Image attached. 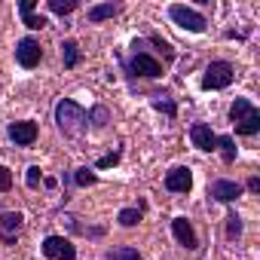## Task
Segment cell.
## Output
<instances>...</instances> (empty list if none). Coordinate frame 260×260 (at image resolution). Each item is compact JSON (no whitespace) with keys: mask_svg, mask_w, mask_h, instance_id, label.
<instances>
[{"mask_svg":"<svg viewBox=\"0 0 260 260\" xmlns=\"http://www.w3.org/2000/svg\"><path fill=\"white\" fill-rule=\"evenodd\" d=\"M116 162H119V150H113V153H104V156H101L95 166H98V169H110V166H116Z\"/></svg>","mask_w":260,"mask_h":260,"instance_id":"27","label":"cell"},{"mask_svg":"<svg viewBox=\"0 0 260 260\" xmlns=\"http://www.w3.org/2000/svg\"><path fill=\"white\" fill-rule=\"evenodd\" d=\"M43 254L49 260H74L77 257V248L64 236H49V239H43Z\"/></svg>","mask_w":260,"mask_h":260,"instance_id":"5","label":"cell"},{"mask_svg":"<svg viewBox=\"0 0 260 260\" xmlns=\"http://www.w3.org/2000/svg\"><path fill=\"white\" fill-rule=\"evenodd\" d=\"M25 181H28V187H31V190H37V187H40V181H43L40 166H31V169H28V175H25Z\"/></svg>","mask_w":260,"mask_h":260,"instance_id":"25","label":"cell"},{"mask_svg":"<svg viewBox=\"0 0 260 260\" xmlns=\"http://www.w3.org/2000/svg\"><path fill=\"white\" fill-rule=\"evenodd\" d=\"M233 77H236V71H233L230 61H211V64L205 68L202 89H208V92H214V89H226V86L233 83Z\"/></svg>","mask_w":260,"mask_h":260,"instance_id":"3","label":"cell"},{"mask_svg":"<svg viewBox=\"0 0 260 260\" xmlns=\"http://www.w3.org/2000/svg\"><path fill=\"white\" fill-rule=\"evenodd\" d=\"M40 58H43L40 43H37L34 37H22V40H19V46H16V61H19L22 68H37V64H40Z\"/></svg>","mask_w":260,"mask_h":260,"instance_id":"6","label":"cell"},{"mask_svg":"<svg viewBox=\"0 0 260 260\" xmlns=\"http://www.w3.org/2000/svg\"><path fill=\"white\" fill-rule=\"evenodd\" d=\"M128 71L132 74H138V77H162V64L153 58V55H147V52H135V58L128 61Z\"/></svg>","mask_w":260,"mask_h":260,"instance_id":"7","label":"cell"},{"mask_svg":"<svg viewBox=\"0 0 260 260\" xmlns=\"http://www.w3.org/2000/svg\"><path fill=\"white\" fill-rule=\"evenodd\" d=\"M89 122H92V125H98V128H104V125L110 122V113H107V107H101V104H98V107H92V113H89Z\"/></svg>","mask_w":260,"mask_h":260,"instance_id":"22","label":"cell"},{"mask_svg":"<svg viewBox=\"0 0 260 260\" xmlns=\"http://www.w3.org/2000/svg\"><path fill=\"white\" fill-rule=\"evenodd\" d=\"M107 260H141V254L135 248H113L107 251Z\"/></svg>","mask_w":260,"mask_h":260,"instance_id":"19","label":"cell"},{"mask_svg":"<svg viewBox=\"0 0 260 260\" xmlns=\"http://www.w3.org/2000/svg\"><path fill=\"white\" fill-rule=\"evenodd\" d=\"M61 58H64V68H77L80 64V46H77V40H64L61 43Z\"/></svg>","mask_w":260,"mask_h":260,"instance_id":"15","label":"cell"},{"mask_svg":"<svg viewBox=\"0 0 260 260\" xmlns=\"http://www.w3.org/2000/svg\"><path fill=\"white\" fill-rule=\"evenodd\" d=\"M190 138H193V147H199L202 153H211L217 147V135L211 132V125H205V122H196L190 128Z\"/></svg>","mask_w":260,"mask_h":260,"instance_id":"9","label":"cell"},{"mask_svg":"<svg viewBox=\"0 0 260 260\" xmlns=\"http://www.w3.org/2000/svg\"><path fill=\"white\" fill-rule=\"evenodd\" d=\"M248 190H251V193H260V178H251V181H248Z\"/></svg>","mask_w":260,"mask_h":260,"instance_id":"29","label":"cell"},{"mask_svg":"<svg viewBox=\"0 0 260 260\" xmlns=\"http://www.w3.org/2000/svg\"><path fill=\"white\" fill-rule=\"evenodd\" d=\"M150 40H153V46H156V49H162V55H166V58H172V46H169L162 37H156V34H153Z\"/></svg>","mask_w":260,"mask_h":260,"instance_id":"28","label":"cell"},{"mask_svg":"<svg viewBox=\"0 0 260 260\" xmlns=\"http://www.w3.org/2000/svg\"><path fill=\"white\" fill-rule=\"evenodd\" d=\"M116 13H119L116 4H98V7L89 10V22H104V19H113Z\"/></svg>","mask_w":260,"mask_h":260,"instance_id":"14","label":"cell"},{"mask_svg":"<svg viewBox=\"0 0 260 260\" xmlns=\"http://www.w3.org/2000/svg\"><path fill=\"white\" fill-rule=\"evenodd\" d=\"M169 16H172L175 25H181V28L190 31V34H202V31H205V19H202L196 10L184 7V4H172V7H169Z\"/></svg>","mask_w":260,"mask_h":260,"instance_id":"4","label":"cell"},{"mask_svg":"<svg viewBox=\"0 0 260 260\" xmlns=\"http://www.w3.org/2000/svg\"><path fill=\"white\" fill-rule=\"evenodd\" d=\"M190 187H193V172L190 169L178 166V169H172L166 175V190H172V193H190Z\"/></svg>","mask_w":260,"mask_h":260,"instance_id":"10","label":"cell"},{"mask_svg":"<svg viewBox=\"0 0 260 260\" xmlns=\"http://www.w3.org/2000/svg\"><path fill=\"white\" fill-rule=\"evenodd\" d=\"M49 10L55 16H68V13L77 10V0H49Z\"/></svg>","mask_w":260,"mask_h":260,"instance_id":"20","label":"cell"},{"mask_svg":"<svg viewBox=\"0 0 260 260\" xmlns=\"http://www.w3.org/2000/svg\"><path fill=\"white\" fill-rule=\"evenodd\" d=\"M116 220H119L122 226H135V223L141 220V211H138V208H122V211L116 214Z\"/></svg>","mask_w":260,"mask_h":260,"instance_id":"21","label":"cell"},{"mask_svg":"<svg viewBox=\"0 0 260 260\" xmlns=\"http://www.w3.org/2000/svg\"><path fill=\"white\" fill-rule=\"evenodd\" d=\"M217 147H220L223 162H236V144H233L230 135H217Z\"/></svg>","mask_w":260,"mask_h":260,"instance_id":"16","label":"cell"},{"mask_svg":"<svg viewBox=\"0 0 260 260\" xmlns=\"http://www.w3.org/2000/svg\"><path fill=\"white\" fill-rule=\"evenodd\" d=\"M226 236H230V239H239V236H242V217H239V214H230V217H226Z\"/></svg>","mask_w":260,"mask_h":260,"instance_id":"23","label":"cell"},{"mask_svg":"<svg viewBox=\"0 0 260 260\" xmlns=\"http://www.w3.org/2000/svg\"><path fill=\"white\" fill-rule=\"evenodd\" d=\"M208 193H211V199H217V202H236L239 196H242V187L236 184V181H214L211 187H208Z\"/></svg>","mask_w":260,"mask_h":260,"instance_id":"11","label":"cell"},{"mask_svg":"<svg viewBox=\"0 0 260 260\" xmlns=\"http://www.w3.org/2000/svg\"><path fill=\"white\" fill-rule=\"evenodd\" d=\"M55 122L64 135H83L89 128V113L77 104V101H58L55 104Z\"/></svg>","mask_w":260,"mask_h":260,"instance_id":"1","label":"cell"},{"mask_svg":"<svg viewBox=\"0 0 260 260\" xmlns=\"http://www.w3.org/2000/svg\"><path fill=\"white\" fill-rule=\"evenodd\" d=\"M10 187H13V172L7 166H0V193H7Z\"/></svg>","mask_w":260,"mask_h":260,"instance_id":"26","label":"cell"},{"mask_svg":"<svg viewBox=\"0 0 260 260\" xmlns=\"http://www.w3.org/2000/svg\"><path fill=\"white\" fill-rule=\"evenodd\" d=\"M74 184H77V187H92V184H95V175H92L89 169H77Z\"/></svg>","mask_w":260,"mask_h":260,"instance_id":"24","label":"cell"},{"mask_svg":"<svg viewBox=\"0 0 260 260\" xmlns=\"http://www.w3.org/2000/svg\"><path fill=\"white\" fill-rule=\"evenodd\" d=\"M10 138H13L19 147H31V144L37 141V122H31V119L13 122V125H10Z\"/></svg>","mask_w":260,"mask_h":260,"instance_id":"8","label":"cell"},{"mask_svg":"<svg viewBox=\"0 0 260 260\" xmlns=\"http://www.w3.org/2000/svg\"><path fill=\"white\" fill-rule=\"evenodd\" d=\"M153 107H156V110H162L166 116H175V113H178L175 101H172L169 95H162V92H159V95H153Z\"/></svg>","mask_w":260,"mask_h":260,"instance_id":"18","label":"cell"},{"mask_svg":"<svg viewBox=\"0 0 260 260\" xmlns=\"http://www.w3.org/2000/svg\"><path fill=\"white\" fill-rule=\"evenodd\" d=\"M22 214L19 211H7V214H0V226H4L7 233H19V226H22Z\"/></svg>","mask_w":260,"mask_h":260,"instance_id":"17","label":"cell"},{"mask_svg":"<svg viewBox=\"0 0 260 260\" xmlns=\"http://www.w3.org/2000/svg\"><path fill=\"white\" fill-rule=\"evenodd\" d=\"M172 233H175V239H178L184 248H190V251L199 245V239H196V233H193V226H190L187 217H175V220H172Z\"/></svg>","mask_w":260,"mask_h":260,"instance_id":"12","label":"cell"},{"mask_svg":"<svg viewBox=\"0 0 260 260\" xmlns=\"http://www.w3.org/2000/svg\"><path fill=\"white\" fill-rule=\"evenodd\" d=\"M34 7H37V0H22V4H19V13H22V22H25L31 31H40V28H46L49 22H46V16H37Z\"/></svg>","mask_w":260,"mask_h":260,"instance_id":"13","label":"cell"},{"mask_svg":"<svg viewBox=\"0 0 260 260\" xmlns=\"http://www.w3.org/2000/svg\"><path fill=\"white\" fill-rule=\"evenodd\" d=\"M230 119L236 125L239 135H257L260 132V110L248 101V98H236L230 107Z\"/></svg>","mask_w":260,"mask_h":260,"instance_id":"2","label":"cell"}]
</instances>
